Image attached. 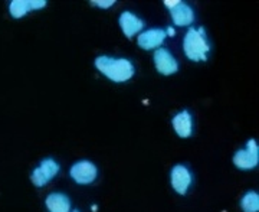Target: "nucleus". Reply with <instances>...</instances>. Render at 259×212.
I'll return each mask as SVG.
<instances>
[{
	"label": "nucleus",
	"mask_w": 259,
	"mask_h": 212,
	"mask_svg": "<svg viewBox=\"0 0 259 212\" xmlns=\"http://www.w3.org/2000/svg\"><path fill=\"white\" fill-rule=\"evenodd\" d=\"M173 127L177 136L180 137H190L192 131H193V121H192V116L189 111H182L173 117Z\"/></svg>",
	"instance_id": "nucleus-11"
},
{
	"label": "nucleus",
	"mask_w": 259,
	"mask_h": 212,
	"mask_svg": "<svg viewBox=\"0 0 259 212\" xmlns=\"http://www.w3.org/2000/svg\"><path fill=\"white\" fill-rule=\"evenodd\" d=\"M183 49L186 56L192 61L200 62L207 59V54L210 51V46L207 44L206 33L203 28H190L186 32L183 41Z\"/></svg>",
	"instance_id": "nucleus-2"
},
{
	"label": "nucleus",
	"mask_w": 259,
	"mask_h": 212,
	"mask_svg": "<svg viewBox=\"0 0 259 212\" xmlns=\"http://www.w3.org/2000/svg\"><path fill=\"white\" fill-rule=\"evenodd\" d=\"M259 162V150L258 145L253 138H250L246 143V149L238 150L233 156V163L235 166L239 167L242 170H250L253 167L258 166Z\"/></svg>",
	"instance_id": "nucleus-3"
},
{
	"label": "nucleus",
	"mask_w": 259,
	"mask_h": 212,
	"mask_svg": "<svg viewBox=\"0 0 259 212\" xmlns=\"http://www.w3.org/2000/svg\"><path fill=\"white\" fill-rule=\"evenodd\" d=\"M177 5H179V0H173V2H170V0H166V2H164V6H166L168 10L173 9V8H175V6H177Z\"/></svg>",
	"instance_id": "nucleus-16"
},
{
	"label": "nucleus",
	"mask_w": 259,
	"mask_h": 212,
	"mask_svg": "<svg viewBox=\"0 0 259 212\" xmlns=\"http://www.w3.org/2000/svg\"><path fill=\"white\" fill-rule=\"evenodd\" d=\"M114 0H93L91 2V5L94 6H98V8H101V9H110L111 6H114Z\"/></svg>",
	"instance_id": "nucleus-15"
},
{
	"label": "nucleus",
	"mask_w": 259,
	"mask_h": 212,
	"mask_svg": "<svg viewBox=\"0 0 259 212\" xmlns=\"http://www.w3.org/2000/svg\"><path fill=\"white\" fill-rule=\"evenodd\" d=\"M175 33H176V30L173 28H167L166 30V35H170V37H175Z\"/></svg>",
	"instance_id": "nucleus-17"
},
{
	"label": "nucleus",
	"mask_w": 259,
	"mask_h": 212,
	"mask_svg": "<svg viewBox=\"0 0 259 212\" xmlns=\"http://www.w3.org/2000/svg\"><path fill=\"white\" fill-rule=\"evenodd\" d=\"M47 6L45 0H13L10 2L9 12L15 19H20L30 10L44 9Z\"/></svg>",
	"instance_id": "nucleus-9"
},
{
	"label": "nucleus",
	"mask_w": 259,
	"mask_h": 212,
	"mask_svg": "<svg viewBox=\"0 0 259 212\" xmlns=\"http://www.w3.org/2000/svg\"><path fill=\"white\" fill-rule=\"evenodd\" d=\"M95 66L114 83H125L134 75V65L128 59H115L111 56L101 55L95 59Z\"/></svg>",
	"instance_id": "nucleus-1"
},
{
	"label": "nucleus",
	"mask_w": 259,
	"mask_h": 212,
	"mask_svg": "<svg viewBox=\"0 0 259 212\" xmlns=\"http://www.w3.org/2000/svg\"><path fill=\"white\" fill-rule=\"evenodd\" d=\"M154 65L160 74L171 75L179 71V64L167 49H157L154 52Z\"/></svg>",
	"instance_id": "nucleus-7"
},
{
	"label": "nucleus",
	"mask_w": 259,
	"mask_h": 212,
	"mask_svg": "<svg viewBox=\"0 0 259 212\" xmlns=\"http://www.w3.org/2000/svg\"><path fill=\"white\" fill-rule=\"evenodd\" d=\"M58 172H59V165L56 163L54 159H51V157L49 159H44L40 162V165L30 175L32 184L37 186V188H42L48 182H51L55 178Z\"/></svg>",
	"instance_id": "nucleus-4"
},
{
	"label": "nucleus",
	"mask_w": 259,
	"mask_h": 212,
	"mask_svg": "<svg viewBox=\"0 0 259 212\" xmlns=\"http://www.w3.org/2000/svg\"><path fill=\"white\" fill-rule=\"evenodd\" d=\"M243 212H258L259 211V196L255 191H249L242 196L241 201Z\"/></svg>",
	"instance_id": "nucleus-14"
},
{
	"label": "nucleus",
	"mask_w": 259,
	"mask_h": 212,
	"mask_svg": "<svg viewBox=\"0 0 259 212\" xmlns=\"http://www.w3.org/2000/svg\"><path fill=\"white\" fill-rule=\"evenodd\" d=\"M170 13H171V18H173L175 25H177V26H189V25L193 23V9L190 6L185 5V3H182V2H179L177 6H175L173 9H170Z\"/></svg>",
	"instance_id": "nucleus-12"
},
{
	"label": "nucleus",
	"mask_w": 259,
	"mask_h": 212,
	"mask_svg": "<svg viewBox=\"0 0 259 212\" xmlns=\"http://www.w3.org/2000/svg\"><path fill=\"white\" fill-rule=\"evenodd\" d=\"M69 175L76 184L88 185L93 184L94 181L97 179L98 170H97V166L94 165L93 162L81 160V162H76L74 166L71 167Z\"/></svg>",
	"instance_id": "nucleus-5"
},
{
	"label": "nucleus",
	"mask_w": 259,
	"mask_h": 212,
	"mask_svg": "<svg viewBox=\"0 0 259 212\" xmlns=\"http://www.w3.org/2000/svg\"><path fill=\"white\" fill-rule=\"evenodd\" d=\"M170 179H171L173 189L180 195H185L189 189V186L192 185V173L183 165H176L171 169Z\"/></svg>",
	"instance_id": "nucleus-6"
},
{
	"label": "nucleus",
	"mask_w": 259,
	"mask_h": 212,
	"mask_svg": "<svg viewBox=\"0 0 259 212\" xmlns=\"http://www.w3.org/2000/svg\"><path fill=\"white\" fill-rule=\"evenodd\" d=\"M45 203L49 212H71V201L65 194H49Z\"/></svg>",
	"instance_id": "nucleus-13"
},
{
	"label": "nucleus",
	"mask_w": 259,
	"mask_h": 212,
	"mask_svg": "<svg viewBox=\"0 0 259 212\" xmlns=\"http://www.w3.org/2000/svg\"><path fill=\"white\" fill-rule=\"evenodd\" d=\"M120 26L122 29V32H124V35L131 39L134 35H137L141 29L144 28V22L137 18L134 13L124 12L120 16Z\"/></svg>",
	"instance_id": "nucleus-10"
},
{
	"label": "nucleus",
	"mask_w": 259,
	"mask_h": 212,
	"mask_svg": "<svg viewBox=\"0 0 259 212\" xmlns=\"http://www.w3.org/2000/svg\"><path fill=\"white\" fill-rule=\"evenodd\" d=\"M72 212H79V211H78V209H75V211H72Z\"/></svg>",
	"instance_id": "nucleus-18"
},
{
	"label": "nucleus",
	"mask_w": 259,
	"mask_h": 212,
	"mask_svg": "<svg viewBox=\"0 0 259 212\" xmlns=\"http://www.w3.org/2000/svg\"><path fill=\"white\" fill-rule=\"evenodd\" d=\"M166 30L164 29H148L144 30L143 33H140L137 44L140 48L150 51V49H156L161 45L166 39Z\"/></svg>",
	"instance_id": "nucleus-8"
}]
</instances>
